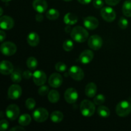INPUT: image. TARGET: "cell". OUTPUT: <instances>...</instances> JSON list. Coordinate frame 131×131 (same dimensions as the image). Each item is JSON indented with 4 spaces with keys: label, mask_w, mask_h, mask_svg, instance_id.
<instances>
[{
    "label": "cell",
    "mask_w": 131,
    "mask_h": 131,
    "mask_svg": "<svg viewBox=\"0 0 131 131\" xmlns=\"http://www.w3.org/2000/svg\"><path fill=\"white\" fill-rule=\"evenodd\" d=\"M93 5L95 8H102L104 6V2L102 0H94Z\"/></svg>",
    "instance_id": "8d00e7d4"
},
{
    "label": "cell",
    "mask_w": 131,
    "mask_h": 131,
    "mask_svg": "<svg viewBox=\"0 0 131 131\" xmlns=\"http://www.w3.org/2000/svg\"><path fill=\"white\" fill-rule=\"evenodd\" d=\"M105 101H106V98H105L104 95L102 94L97 95L94 97V99H93L94 104L96 105L103 104L105 102Z\"/></svg>",
    "instance_id": "4dcf8cb0"
},
{
    "label": "cell",
    "mask_w": 131,
    "mask_h": 131,
    "mask_svg": "<svg viewBox=\"0 0 131 131\" xmlns=\"http://www.w3.org/2000/svg\"><path fill=\"white\" fill-rule=\"evenodd\" d=\"M65 30L67 33H70V32L71 33V31L72 29L71 28H70V25H67L66 27H65Z\"/></svg>",
    "instance_id": "ee69618b"
},
{
    "label": "cell",
    "mask_w": 131,
    "mask_h": 131,
    "mask_svg": "<svg viewBox=\"0 0 131 131\" xmlns=\"http://www.w3.org/2000/svg\"><path fill=\"white\" fill-rule=\"evenodd\" d=\"M14 26V20L11 17L8 15L1 16L0 18V27L2 29L9 30Z\"/></svg>",
    "instance_id": "4fadbf2b"
},
{
    "label": "cell",
    "mask_w": 131,
    "mask_h": 131,
    "mask_svg": "<svg viewBox=\"0 0 131 131\" xmlns=\"http://www.w3.org/2000/svg\"><path fill=\"white\" fill-rule=\"evenodd\" d=\"M97 113L101 117L107 118L110 115V110L105 106H100L97 108Z\"/></svg>",
    "instance_id": "484cf974"
},
{
    "label": "cell",
    "mask_w": 131,
    "mask_h": 131,
    "mask_svg": "<svg viewBox=\"0 0 131 131\" xmlns=\"http://www.w3.org/2000/svg\"><path fill=\"white\" fill-rule=\"evenodd\" d=\"M79 1V3H80L81 4H83V5H88L90 3H91V1L92 0H78Z\"/></svg>",
    "instance_id": "7bdbcfd3"
},
{
    "label": "cell",
    "mask_w": 131,
    "mask_h": 131,
    "mask_svg": "<svg viewBox=\"0 0 131 131\" xmlns=\"http://www.w3.org/2000/svg\"><path fill=\"white\" fill-rule=\"evenodd\" d=\"M97 87L95 83H89L85 87V94L89 98L95 97L97 94Z\"/></svg>",
    "instance_id": "d6986e66"
},
{
    "label": "cell",
    "mask_w": 131,
    "mask_h": 131,
    "mask_svg": "<svg viewBox=\"0 0 131 131\" xmlns=\"http://www.w3.org/2000/svg\"><path fill=\"white\" fill-rule=\"evenodd\" d=\"M6 38V33L3 30L0 31V42H3V41Z\"/></svg>",
    "instance_id": "b9f144b4"
},
{
    "label": "cell",
    "mask_w": 131,
    "mask_h": 131,
    "mask_svg": "<svg viewBox=\"0 0 131 131\" xmlns=\"http://www.w3.org/2000/svg\"><path fill=\"white\" fill-rule=\"evenodd\" d=\"M1 51L2 54L7 56L14 55L17 51V46L11 42H3L1 45Z\"/></svg>",
    "instance_id": "277c9868"
},
{
    "label": "cell",
    "mask_w": 131,
    "mask_h": 131,
    "mask_svg": "<svg viewBox=\"0 0 131 131\" xmlns=\"http://www.w3.org/2000/svg\"><path fill=\"white\" fill-rule=\"evenodd\" d=\"M88 44L90 48L92 49L97 51V50L100 49L102 47V44H103V41H102V38L99 35H94L92 37H90L88 41Z\"/></svg>",
    "instance_id": "52a82bcc"
},
{
    "label": "cell",
    "mask_w": 131,
    "mask_h": 131,
    "mask_svg": "<svg viewBox=\"0 0 131 131\" xmlns=\"http://www.w3.org/2000/svg\"><path fill=\"white\" fill-rule=\"evenodd\" d=\"M46 17L49 20H56L60 16V13L57 10L54 8H51L46 12Z\"/></svg>",
    "instance_id": "4316f807"
},
{
    "label": "cell",
    "mask_w": 131,
    "mask_h": 131,
    "mask_svg": "<svg viewBox=\"0 0 131 131\" xmlns=\"http://www.w3.org/2000/svg\"><path fill=\"white\" fill-rule=\"evenodd\" d=\"M49 92H50L49 88V87L47 86H46V85L40 86V88L38 89V94H39L40 96H42V97L48 95L49 93Z\"/></svg>",
    "instance_id": "d6a6232c"
},
{
    "label": "cell",
    "mask_w": 131,
    "mask_h": 131,
    "mask_svg": "<svg viewBox=\"0 0 131 131\" xmlns=\"http://www.w3.org/2000/svg\"><path fill=\"white\" fill-rule=\"evenodd\" d=\"M2 1H3V2H5V3H7V2H9V1H10L11 0H1Z\"/></svg>",
    "instance_id": "bcb514c9"
},
{
    "label": "cell",
    "mask_w": 131,
    "mask_h": 131,
    "mask_svg": "<svg viewBox=\"0 0 131 131\" xmlns=\"http://www.w3.org/2000/svg\"><path fill=\"white\" fill-rule=\"evenodd\" d=\"M33 7L38 13L45 12L47 9V3L46 0H34L33 2Z\"/></svg>",
    "instance_id": "ac0fdd59"
},
{
    "label": "cell",
    "mask_w": 131,
    "mask_h": 131,
    "mask_svg": "<svg viewBox=\"0 0 131 131\" xmlns=\"http://www.w3.org/2000/svg\"><path fill=\"white\" fill-rule=\"evenodd\" d=\"M83 24L86 28L90 30H93L98 27L99 20L95 17L88 16L84 18L83 20Z\"/></svg>",
    "instance_id": "9a60e30c"
},
{
    "label": "cell",
    "mask_w": 131,
    "mask_h": 131,
    "mask_svg": "<svg viewBox=\"0 0 131 131\" xmlns=\"http://www.w3.org/2000/svg\"><path fill=\"white\" fill-rule=\"evenodd\" d=\"M14 72V65L11 62L3 60L0 64V72L3 75H9Z\"/></svg>",
    "instance_id": "2e32d148"
},
{
    "label": "cell",
    "mask_w": 131,
    "mask_h": 131,
    "mask_svg": "<svg viewBox=\"0 0 131 131\" xmlns=\"http://www.w3.org/2000/svg\"><path fill=\"white\" fill-rule=\"evenodd\" d=\"M64 23L67 25H74L78 23V16L72 13H67L64 17Z\"/></svg>",
    "instance_id": "44dd1931"
},
{
    "label": "cell",
    "mask_w": 131,
    "mask_h": 131,
    "mask_svg": "<svg viewBox=\"0 0 131 131\" xmlns=\"http://www.w3.org/2000/svg\"><path fill=\"white\" fill-rule=\"evenodd\" d=\"M5 113H6V115L8 118L13 121V120H16L19 116L20 110L16 104H10L6 107Z\"/></svg>",
    "instance_id": "ba28073f"
},
{
    "label": "cell",
    "mask_w": 131,
    "mask_h": 131,
    "mask_svg": "<svg viewBox=\"0 0 131 131\" xmlns=\"http://www.w3.org/2000/svg\"><path fill=\"white\" fill-rule=\"evenodd\" d=\"M35 19L37 21L41 22L43 20V16L41 13H38L35 15Z\"/></svg>",
    "instance_id": "ab89813d"
},
{
    "label": "cell",
    "mask_w": 131,
    "mask_h": 131,
    "mask_svg": "<svg viewBox=\"0 0 131 131\" xmlns=\"http://www.w3.org/2000/svg\"><path fill=\"white\" fill-rule=\"evenodd\" d=\"M10 78H11L12 81L15 83H18L21 81L22 75L20 72L18 70H15L11 74Z\"/></svg>",
    "instance_id": "f1b7e54d"
},
{
    "label": "cell",
    "mask_w": 131,
    "mask_h": 131,
    "mask_svg": "<svg viewBox=\"0 0 131 131\" xmlns=\"http://www.w3.org/2000/svg\"><path fill=\"white\" fill-rule=\"evenodd\" d=\"M31 122V116L28 114H23L20 115L19 118V124L22 126H27Z\"/></svg>",
    "instance_id": "d4e9b609"
},
{
    "label": "cell",
    "mask_w": 131,
    "mask_h": 131,
    "mask_svg": "<svg viewBox=\"0 0 131 131\" xmlns=\"http://www.w3.org/2000/svg\"><path fill=\"white\" fill-rule=\"evenodd\" d=\"M121 0H105L106 3L110 6H116Z\"/></svg>",
    "instance_id": "74e56055"
},
{
    "label": "cell",
    "mask_w": 131,
    "mask_h": 131,
    "mask_svg": "<svg viewBox=\"0 0 131 131\" xmlns=\"http://www.w3.org/2000/svg\"><path fill=\"white\" fill-rule=\"evenodd\" d=\"M63 1H72V0H63Z\"/></svg>",
    "instance_id": "7dc6e473"
},
{
    "label": "cell",
    "mask_w": 131,
    "mask_h": 131,
    "mask_svg": "<svg viewBox=\"0 0 131 131\" xmlns=\"http://www.w3.org/2000/svg\"><path fill=\"white\" fill-rule=\"evenodd\" d=\"M63 119V114L60 111H54L51 113V120L54 123H60Z\"/></svg>",
    "instance_id": "7402d4cb"
},
{
    "label": "cell",
    "mask_w": 131,
    "mask_h": 131,
    "mask_svg": "<svg viewBox=\"0 0 131 131\" xmlns=\"http://www.w3.org/2000/svg\"><path fill=\"white\" fill-rule=\"evenodd\" d=\"M67 69V67L64 63L58 62L55 65V69L59 72H63Z\"/></svg>",
    "instance_id": "e575fe53"
},
{
    "label": "cell",
    "mask_w": 131,
    "mask_h": 131,
    "mask_svg": "<svg viewBox=\"0 0 131 131\" xmlns=\"http://www.w3.org/2000/svg\"><path fill=\"white\" fill-rule=\"evenodd\" d=\"M88 32L83 27L78 26L74 27L70 33V36L74 41L79 43L84 42L88 38Z\"/></svg>",
    "instance_id": "6da1fadb"
},
{
    "label": "cell",
    "mask_w": 131,
    "mask_h": 131,
    "mask_svg": "<svg viewBox=\"0 0 131 131\" xmlns=\"http://www.w3.org/2000/svg\"><path fill=\"white\" fill-rule=\"evenodd\" d=\"M118 25L120 27L121 29H125L129 26V21L127 19H125V17H121L118 20Z\"/></svg>",
    "instance_id": "836d02e7"
},
{
    "label": "cell",
    "mask_w": 131,
    "mask_h": 131,
    "mask_svg": "<svg viewBox=\"0 0 131 131\" xmlns=\"http://www.w3.org/2000/svg\"><path fill=\"white\" fill-rule=\"evenodd\" d=\"M26 65L30 70H35L38 66V61L35 58L29 57L26 61Z\"/></svg>",
    "instance_id": "83f0119b"
},
{
    "label": "cell",
    "mask_w": 131,
    "mask_h": 131,
    "mask_svg": "<svg viewBox=\"0 0 131 131\" xmlns=\"http://www.w3.org/2000/svg\"><path fill=\"white\" fill-rule=\"evenodd\" d=\"M25 106L26 108L29 110H32L35 108L36 106V102L33 99L29 98L26 101Z\"/></svg>",
    "instance_id": "1f68e13d"
},
{
    "label": "cell",
    "mask_w": 131,
    "mask_h": 131,
    "mask_svg": "<svg viewBox=\"0 0 131 131\" xmlns=\"http://www.w3.org/2000/svg\"><path fill=\"white\" fill-rule=\"evenodd\" d=\"M33 74H32L30 70H26L23 73V78L26 79H29L32 76H33Z\"/></svg>",
    "instance_id": "f35d334b"
},
{
    "label": "cell",
    "mask_w": 131,
    "mask_h": 131,
    "mask_svg": "<svg viewBox=\"0 0 131 131\" xmlns=\"http://www.w3.org/2000/svg\"><path fill=\"white\" fill-rule=\"evenodd\" d=\"M33 116L34 120L37 122H44L48 118L49 113L46 109L43 108V107H39L35 110L33 113Z\"/></svg>",
    "instance_id": "5b68a950"
},
{
    "label": "cell",
    "mask_w": 131,
    "mask_h": 131,
    "mask_svg": "<svg viewBox=\"0 0 131 131\" xmlns=\"http://www.w3.org/2000/svg\"><path fill=\"white\" fill-rule=\"evenodd\" d=\"M10 131H25V129H24V128H23V127L17 126L12 128V129H10Z\"/></svg>",
    "instance_id": "60d3db41"
},
{
    "label": "cell",
    "mask_w": 131,
    "mask_h": 131,
    "mask_svg": "<svg viewBox=\"0 0 131 131\" xmlns=\"http://www.w3.org/2000/svg\"><path fill=\"white\" fill-rule=\"evenodd\" d=\"M27 42L29 46L35 47L38 46L40 42V37L35 32L29 33L27 37Z\"/></svg>",
    "instance_id": "ffe728a7"
},
{
    "label": "cell",
    "mask_w": 131,
    "mask_h": 131,
    "mask_svg": "<svg viewBox=\"0 0 131 131\" xmlns=\"http://www.w3.org/2000/svg\"><path fill=\"white\" fill-rule=\"evenodd\" d=\"M0 10H1V12H0V15H1V16H2L3 14V8L1 7L0 8Z\"/></svg>",
    "instance_id": "f6af8a7d"
},
{
    "label": "cell",
    "mask_w": 131,
    "mask_h": 131,
    "mask_svg": "<svg viewBox=\"0 0 131 131\" xmlns=\"http://www.w3.org/2000/svg\"><path fill=\"white\" fill-rule=\"evenodd\" d=\"M65 99L68 103L74 104L77 101L78 99V93L76 90L73 88H68L64 94Z\"/></svg>",
    "instance_id": "8fae6325"
},
{
    "label": "cell",
    "mask_w": 131,
    "mask_h": 131,
    "mask_svg": "<svg viewBox=\"0 0 131 131\" xmlns=\"http://www.w3.org/2000/svg\"><path fill=\"white\" fill-rule=\"evenodd\" d=\"M80 111L84 117H90L95 113V106L89 100H84L81 103Z\"/></svg>",
    "instance_id": "7a4b0ae2"
},
{
    "label": "cell",
    "mask_w": 131,
    "mask_h": 131,
    "mask_svg": "<svg viewBox=\"0 0 131 131\" xmlns=\"http://www.w3.org/2000/svg\"><path fill=\"white\" fill-rule=\"evenodd\" d=\"M9 126L8 122L6 120H2L0 122V129L2 131H5L7 130Z\"/></svg>",
    "instance_id": "d590c367"
},
{
    "label": "cell",
    "mask_w": 131,
    "mask_h": 131,
    "mask_svg": "<svg viewBox=\"0 0 131 131\" xmlns=\"http://www.w3.org/2000/svg\"><path fill=\"white\" fill-rule=\"evenodd\" d=\"M22 95V88L18 84H12L10 86L8 91V96L10 99H18Z\"/></svg>",
    "instance_id": "30bf717a"
},
{
    "label": "cell",
    "mask_w": 131,
    "mask_h": 131,
    "mask_svg": "<svg viewBox=\"0 0 131 131\" xmlns=\"http://www.w3.org/2000/svg\"><path fill=\"white\" fill-rule=\"evenodd\" d=\"M122 12L124 15L128 17H131V0H127L122 6Z\"/></svg>",
    "instance_id": "603a6c76"
},
{
    "label": "cell",
    "mask_w": 131,
    "mask_h": 131,
    "mask_svg": "<svg viewBox=\"0 0 131 131\" xmlns=\"http://www.w3.org/2000/svg\"><path fill=\"white\" fill-rule=\"evenodd\" d=\"M63 78L58 73H53L49 79V84L52 88H59L62 84Z\"/></svg>",
    "instance_id": "5bb4252c"
},
{
    "label": "cell",
    "mask_w": 131,
    "mask_h": 131,
    "mask_svg": "<svg viewBox=\"0 0 131 131\" xmlns=\"http://www.w3.org/2000/svg\"><path fill=\"white\" fill-rule=\"evenodd\" d=\"M48 100L51 103H56L60 100V94L58 92L55 90H52L48 94Z\"/></svg>",
    "instance_id": "cb8c5ba5"
},
{
    "label": "cell",
    "mask_w": 131,
    "mask_h": 131,
    "mask_svg": "<svg viewBox=\"0 0 131 131\" xmlns=\"http://www.w3.org/2000/svg\"><path fill=\"white\" fill-rule=\"evenodd\" d=\"M69 74L73 79L75 81H81L84 77L83 70L79 67L72 66L69 69Z\"/></svg>",
    "instance_id": "9c48e42d"
},
{
    "label": "cell",
    "mask_w": 131,
    "mask_h": 131,
    "mask_svg": "<svg viewBox=\"0 0 131 131\" xmlns=\"http://www.w3.org/2000/svg\"><path fill=\"white\" fill-rule=\"evenodd\" d=\"M93 59V52L91 50H84L79 56V61L83 64H88Z\"/></svg>",
    "instance_id": "e0dca14e"
},
{
    "label": "cell",
    "mask_w": 131,
    "mask_h": 131,
    "mask_svg": "<svg viewBox=\"0 0 131 131\" xmlns=\"http://www.w3.org/2000/svg\"><path fill=\"white\" fill-rule=\"evenodd\" d=\"M116 113L120 117H125L131 113V104L129 101H122L116 107Z\"/></svg>",
    "instance_id": "3957f363"
},
{
    "label": "cell",
    "mask_w": 131,
    "mask_h": 131,
    "mask_svg": "<svg viewBox=\"0 0 131 131\" xmlns=\"http://www.w3.org/2000/svg\"><path fill=\"white\" fill-rule=\"evenodd\" d=\"M33 81L37 86H42L45 84L47 80V75L42 70H37L33 73Z\"/></svg>",
    "instance_id": "7c38bea8"
},
{
    "label": "cell",
    "mask_w": 131,
    "mask_h": 131,
    "mask_svg": "<svg viewBox=\"0 0 131 131\" xmlns=\"http://www.w3.org/2000/svg\"><path fill=\"white\" fill-rule=\"evenodd\" d=\"M101 15L106 21L111 23L116 19V12L111 7H104L101 10Z\"/></svg>",
    "instance_id": "8992f818"
},
{
    "label": "cell",
    "mask_w": 131,
    "mask_h": 131,
    "mask_svg": "<svg viewBox=\"0 0 131 131\" xmlns=\"http://www.w3.org/2000/svg\"><path fill=\"white\" fill-rule=\"evenodd\" d=\"M63 48L65 51H70L74 48V43L70 40H66L63 43Z\"/></svg>",
    "instance_id": "f546056e"
}]
</instances>
